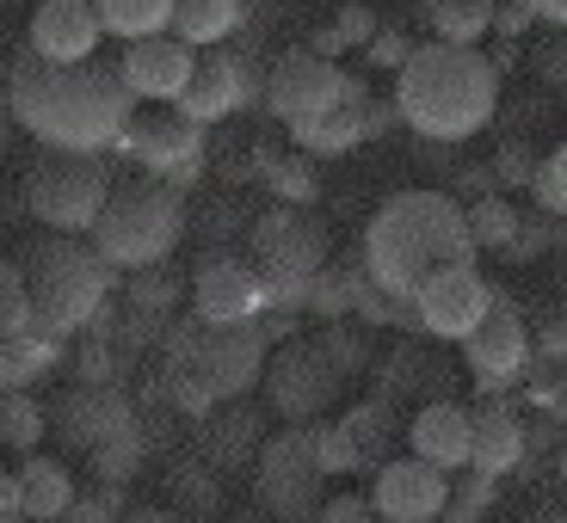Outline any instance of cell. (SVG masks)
Segmentation results:
<instances>
[{
  "mask_svg": "<svg viewBox=\"0 0 567 523\" xmlns=\"http://www.w3.org/2000/svg\"><path fill=\"white\" fill-rule=\"evenodd\" d=\"M192 62H198V50H192V43H179L173 31H155V38L124 43L117 74H124V86L136 93V100L173 105V100H179V86L192 81Z\"/></svg>",
  "mask_w": 567,
  "mask_h": 523,
  "instance_id": "obj_17",
  "label": "cell"
},
{
  "mask_svg": "<svg viewBox=\"0 0 567 523\" xmlns=\"http://www.w3.org/2000/svg\"><path fill=\"white\" fill-rule=\"evenodd\" d=\"M327 25H333V38H340V50H364L370 43V31H377V13H370V7H340V13L327 19Z\"/></svg>",
  "mask_w": 567,
  "mask_h": 523,
  "instance_id": "obj_34",
  "label": "cell"
},
{
  "mask_svg": "<svg viewBox=\"0 0 567 523\" xmlns=\"http://www.w3.org/2000/svg\"><path fill=\"white\" fill-rule=\"evenodd\" d=\"M0 517H19V481L7 474V462H0Z\"/></svg>",
  "mask_w": 567,
  "mask_h": 523,
  "instance_id": "obj_41",
  "label": "cell"
},
{
  "mask_svg": "<svg viewBox=\"0 0 567 523\" xmlns=\"http://www.w3.org/2000/svg\"><path fill=\"white\" fill-rule=\"evenodd\" d=\"M370 100V93H364ZM364 100H340L327 105L321 117H309V124H290V136H297L302 155H346V148H358L364 136Z\"/></svg>",
  "mask_w": 567,
  "mask_h": 523,
  "instance_id": "obj_23",
  "label": "cell"
},
{
  "mask_svg": "<svg viewBox=\"0 0 567 523\" xmlns=\"http://www.w3.org/2000/svg\"><path fill=\"white\" fill-rule=\"evenodd\" d=\"M518 456H525V425H518V412L499 407V400L468 407V468L506 474V468H518Z\"/></svg>",
  "mask_w": 567,
  "mask_h": 523,
  "instance_id": "obj_19",
  "label": "cell"
},
{
  "mask_svg": "<svg viewBox=\"0 0 567 523\" xmlns=\"http://www.w3.org/2000/svg\"><path fill=\"white\" fill-rule=\"evenodd\" d=\"M117 142L136 155L142 172H155L173 191H185L204 167V124H192V117H179V112L173 117H130Z\"/></svg>",
  "mask_w": 567,
  "mask_h": 523,
  "instance_id": "obj_11",
  "label": "cell"
},
{
  "mask_svg": "<svg viewBox=\"0 0 567 523\" xmlns=\"http://www.w3.org/2000/svg\"><path fill=\"white\" fill-rule=\"evenodd\" d=\"M425 19L439 43H482L494 25V0H425Z\"/></svg>",
  "mask_w": 567,
  "mask_h": 523,
  "instance_id": "obj_26",
  "label": "cell"
},
{
  "mask_svg": "<svg viewBox=\"0 0 567 523\" xmlns=\"http://www.w3.org/2000/svg\"><path fill=\"white\" fill-rule=\"evenodd\" d=\"M487 172H494L499 185H530V172H537V155H530L525 142H506V148L494 155V167H487Z\"/></svg>",
  "mask_w": 567,
  "mask_h": 523,
  "instance_id": "obj_35",
  "label": "cell"
},
{
  "mask_svg": "<svg viewBox=\"0 0 567 523\" xmlns=\"http://www.w3.org/2000/svg\"><path fill=\"white\" fill-rule=\"evenodd\" d=\"M105 191H112V167L100 155H74V148H50L25 172V210L56 234H86Z\"/></svg>",
  "mask_w": 567,
  "mask_h": 523,
  "instance_id": "obj_6",
  "label": "cell"
},
{
  "mask_svg": "<svg viewBox=\"0 0 567 523\" xmlns=\"http://www.w3.org/2000/svg\"><path fill=\"white\" fill-rule=\"evenodd\" d=\"M321 517H333V523H358V517H377L370 511V499H358V493H340V499H327V505H315Z\"/></svg>",
  "mask_w": 567,
  "mask_h": 523,
  "instance_id": "obj_40",
  "label": "cell"
},
{
  "mask_svg": "<svg viewBox=\"0 0 567 523\" xmlns=\"http://www.w3.org/2000/svg\"><path fill=\"white\" fill-rule=\"evenodd\" d=\"M321 468H315V450H309V425H290L278 438L259 450V499L284 517H297V511H315L321 505Z\"/></svg>",
  "mask_w": 567,
  "mask_h": 523,
  "instance_id": "obj_12",
  "label": "cell"
},
{
  "mask_svg": "<svg viewBox=\"0 0 567 523\" xmlns=\"http://www.w3.org/2000/svg\"><path fill=\"white\" fill-rule=\"evenodd\" d=\"M7 112L43 148L105 155V148H117L124 124L136 117V93L124 86V74L93 62V56L86 62H43L25 50L7 69Z\"/></svg>",
  "mask_w": 567,
  "mask_h": 523,
  "instance_id": "obj_1",
  "label": "cell"
},
{
  "mask_svg": "<svg viewBox=\"0 0 567 523\" xmlns=\"http://www.w3.org/2000/svg\"><path fill=\"white\" fill-rule=\"evenodd\" d=\"M93 13H100L105 38L136 43V38H155V31H167L173 0H93Z\"/></svg>",
  "mask_w": 567,
  "mask_h": 523,
  "instance_id": "obj_25",
  "label": "cell"
},
{
  "mask_svg": "<svg viewBox=\"0 0 567 523\" xmlns=\"http://www.w3.org/2000/svg\"><path fill=\"white\" fill-rule=\"evenodd\" d=\"M456 345H463L468 376H475V388H482V395L512 388L518 376H525V364H530V326H525V314L512 308V302H499V296L487 302V314L468 326Z\"/></svg>",
  "mask_w": 567,
  "mask_h": 523,
  "instance_id": "obj_10",
  "label": "cell"
},
{
  "mask_svg": "<svg viewBox=\"0 0 567 523\" xmlns=\"http://www.w3.org/2000/svg\"><path fill=\"white\" fill-rule=\"evenodd\" d=\"M530 191H537V210L567 216V142L555 148L549 160H537V172H530Z\"/></svg>",
  "mask_w": 567,
  "mask_h": 523,
  "instance_id": "obj_31",
  "label": "cell"
},
{
  "mask_svg": "<svg viewBox=\"0 0 567 523\" xmlns=\"http://www.w3.org/2000/svg\"><path fill=\"white\" fill-rule=\"evenodd\" d=\"M487 302H494V290H487V278L475 271V259H456V265H439L432 278L413 283L408 314H413L420 333H432V339H463L468 326L487 314Z\"/></svg>",
  "mask_w": 567,
  "mask_h": 523,
  "instance_id": "obj_9",
  "label": "cell"
},
{
  "mask_svg": "<svg viewBox=\"0 0 567 523\" xmlns=\"http://www.w3.org/2000/svg\"><path fill=\"white\" fill-rule=\"evenodd\" d=\"M13 481H19V517H62V511H69V499H74L69 462L38 456V450H25V468H19Z\"/></svg>",
  "mask_w": 567,
  "mask_h": 523,
  "instance_id": "obj_22",
  "label": "cell"
},
{
  "mask_svg": "<svg viewBox=\"0 0 567 523\" xmlns=\"http://www.w3.org/2000/svg\"><path fill=\"white\" fill-rule=\"evenodd\" d=\"M56 431L69 443H81V450H100L105 438H117V431H130V412L117 395H105V388H93V395H69L56 407Z\"/></svg>",
  "mask_w": 567,
  "mask_h": 523,
  "instance_id": "obj_21",
  "label": "cell"
},
{
  "mask_svg": "<svg viewBox=\"0 0 567 523\" xmlns=\"http://www.w3.org/2000/svg\"><path fill=\"white\" fill-rule=\"evenodd\" d=\"M309 450H315V468H321V474H352V468L364 462L346 425H309Z\"/></svg>",
  "mask_w": 567,
  "mask_h": 523,
  "instance_id": "obj_29",
  "label": "cell"
},
{
  "mask_svg": "<svg viewBox=\"0 0 567 523\" xmlns=\"http://www.w3.org/2000/svg\"><path fill=\"white\" fill-rule=\"evenodd\" d=\"M340 100H364V86L333 69V56H315V50H284L266 74V105L284 124H309Z\"/></svg>",
  "mask_w": 567,
  "mask_h": 523,
  "instance_id": "obj_8",
  "label": "cell"
},
{
  "mask_svg": "<svg viewBox=\"0 0 567 523\" xmlns=\"http://www.w3.org/2000/svg\"><path fill=\"white\" fill-rule=\"evenodd\" d=\"M19 283H25V302H31V321L43 333H81V326L100 321L105 296H112V265L100 259V247L81 241V234H43L19 253Z\"/></svg>",
  "mask_w": 567,
  "mask_h": 523,
  "instance_id": "obj_4",
  "label": "cell"
},
{
  "mask_svg": "<svg viewBox=\"0 0 567 523\" xmlns=\"http://www.w3.org/2000/svg\"><path fill=\"white\" fill-rule=\"evenodd\" d=\"M456 259H475V241L444 191H401L364 228V278L395 302H408L413 283Z\"/></svg>",
  "mask_w": 567,
  "mask_h": 523,
  "instance_id": "obj_3",
  "label": "cell"
},
{
  "mask_svg": "<svg viewBox=\"0 0 567 523\" xmlns=\"http://www.w3.org/2000/svg\"><path fill=\"white\" fill-rule=\"evenodd\" d=\"M444 499H451V468L408 456V462H383L377 481H370V511L389 523H425L439 517Z\"/></svg>",
  "mask_w": 567,
  "mask_h": 523,
  "instance_id": "obj_14",
  "label": "cell"
},
{
  "mask_svg": "<svg viewBox=\"0 0 567 523\" xmlns=\"http://www.w3.org/2000/svg\"><path fill=\"white\" fill-rule=\"evenodd\" d=\"M185 234V203L173 185H161L155 172L148 179H112L100 216L86 228V241L100 247V259L112 271H148L179 247Z\"/></svg>",
  "mask_w": 567,
  "mask_h": 523,
  "instance_id": "obj_5",
  "label": "cell"
},
{
  "mask_svg": "<svg viewBox=\"0 0 567 523\" xmlns=\"http://www.w3.org/2000/svg\"><path fill=\"white\" fill-rule=\"evenodd\" d=\"M494 487H499V474H482V468H475V474H468V481L456 487L451 499H444V511H451L456 523H463V517H475L482 505H494Z\"/></svg>",
  "mask_w": 567,
  "mask_h": 523,
  "instance_id": "obj_32",
  "label": "cell"
},
{
  "mask_svg": "<svg viewBox=\"0 0 567 523\" xmlns=\"http://www.w3.org/2000/svg\"><path fill=\"white\" fill-rule=\"evenodd\" d=\"M43 431H50V425H43V407L25 395V388H0V450L25 456V450L43 443Z\"/></svg>",
  "mask_w": 567,
  "mask_h": 523,
  "instance_id": "obj_27",
  "label": "cell"
},
{
  "mask_svg": "<svg viewBox=\"0 0 567 523\" xmlns=\"http://www.w3.org/2000/svg\"><path fill=\"white\" fill-rule=\"evenodd\" d=\"M537 74H543L549 86H567V31H561L555 43H543V50H537Z\"/></svg>",
  "mask_w": 567,
  "mask_h": 523,
  "instance_id": "obj_38",
  "label": "cell"
},
{
  "mask_svg": "<svg viewBox=\"0 0 567 523\" xmlns=\"http://www.w3.org/2000/svg\"><path fill=\"white\" fill-rule=\"evenodd\" d=\"M192 308L204 326H235V321H259L266 308V283L247 259H204L192 271Z\"/></svg>",
  "mask_w": 567,
  "mask_h": 523,
  "instance_id": "obj_16",
  "label": "cell"
},
{
  "mask_svg": "<svg viewBox=\"0 0 567 523\" xmlns=\"http://www.w3.org/2000/svg\"><path fill=\"white\" fill-rule=\"evenodd\" d=\"M0 142H7V112H0Z\"/></svg>",
  "mask_w": 567,
  "mask_h": 523,
  "instance_id": "obj_46",
  "label": "cell"
},
{
  "mask_svg": "<svg viewBox=\"0 0 567 523\" xmlns=\"http://www.w3.org/2000/svg\"><path fill=\"white\" fill-rule=\"evenodd\" d=\"M241 25V0H173L167 31L192 50H210V43H228Z\"/></svg>",
  "mask_w": 567,
  "mask_h": 523,
  "instance_id": "obj_24",
  "label": "cell"
},
{
  "mask_svg": "<svg viewBox=\"0 0 567 523\" xmlns=\"http://www.w3.org/2000/svg\"><path fill=\"white\" fill-rule=\"evenodd\" d=\"M271 198H278V203H315V198H321V179H315V167H309V160H271Z\"/></svg>",
  "mask_w": 567,
  "mask_h": 523,
  "instance_id": "obj_30",
  "label": "cell"
},
{
  "mask_svg": "<svg viewBox=\"0 0 567 523\" xmlns=\"http://www.w3.org/2000/svg\"><path fill=\"white\" fill-rule=\"evenodd\" d=\"M537 352L549 357V364H561V357H567V308L537 314Z\"/></svg>",
  "mask_w": 567,
  "mask_h": 523,
  "instance_id": "obj_37",
  "label": "cell"
},
{
  "mask_svg": "<svg viewBox=\"0 0 567 523\" xmlns=\"http://www.w3.org/2000/svg\"><path fill=\"white\" fill-rule=\"evenodd\" d=\"M468 222V241H475V253H506L512 241V228H518V210H512L506 198H475L463 210Z\"/></svg>",
  "mask_w": 567,
  "mask_h": 523,
  "instance_id": "obj_28",
  "label": "cell"
},
{
  "mask_svg": "<svg viewBox=\"0 0 567 523\" xmlns=\"http://www.w3.org/2000/svg\"><path fill=\"white\" fill-rule=\"evenodd\" d=\"M530 19H537L530 7H494V25H487V31H494V38H512V43H518V38H530Z\"/></svg>",
  "mask_w": 567,
  "mask_h": 523,
  "instance_id": "obj_39",
  "label": "cell"
},
{
  "mask_svg": "<svg viewBox=\"0 0 567 523\" xmlns=\"http://www.w3.org/2000/svg\"><path fill=\"white\" fill-rule=\"evenodd\" d=\"M327 265V228L309 203H278L254 222V271L266 283V302H302V283Z\"/></svg>",
  "mask_w": 567,
  "mask_h": 523,
  "instance_id": "obj_7",
  "label": "cell"
},
{
  "mask_svg": "<svg viewBox=\"0 0 567 523\" xmlns=\"http://www.w3.org/2000/svg\"><path fill=\"white\" fill-rule=\"evenodd\" d=\"M259 376H266V395L284 419H315V412H327V400L340 395V383H346L321 345H284Z\"/></svg>",
  "mask_w": 567,
  "mask_h": 523,
  "instance_id": "obj_13",
  "label": "cell"
},
{
  "mask_svg": "<svg viewBox=\"0 0 567 523\" xmlns=\"http://www.w3.org/2000/svg\"><path fill=\"white\" fill-rule=\"evenodd\" d=\"M499 112V69L475 43H413L395 69V117L425 142H468Z\"/></svg>",
  "mask_w": 567,
  "mask_h": 523,
  "instance_id": "obj_2",
  "label": "cell"
},
{
  "mask_svg": "<svg viewBox=\"0 0 567 523\" xmlns=\"http://www.w3.org/2000/svg\"><path fill=\"white\" fill-rule=\"evenodd\" d=\"M0 388H19L13 383V352H7V339H0Z\"/></svg>",
  "mask_w": 567,
  "mask_h": 523,
  "instance_id": "obj_43",
  "label": "cell"
},
{
  "mask_svg": "<svg viewBox=\"0 0 567 523\" xmlns=\"http://www.w3.org/2000/svg\"><path fill=\"white\" fill-rule=\"evenodd\" d=\"M512 7H530V13H537V7H543V0H512Z\"/></svg>",
  "mask_w": 567,
  "mask_h": 523,
  "instance_id": "obj_45",
  "label": "cell"
},
{
  "mask_svg": "<svg viewBox=\"0 0 567 523\" xmlns=\"http://www.w3.org/2000/svg\"><path fill=\"white\" fill-rule=\"evenodd\" d=\"M247 100H254V69L210 43V50L192 62V81L179 86L173 105H179V117H192V124H223V117L241 112Z\"/></svg>",
  "mask_w": 567,
  "mask_h": 523,
  "instance_id": "obj_15",
  "label": "cell"
},
{
  "mask_svg": "<svg viewBox=\"0 0 567 523\" xmlns=\"http://www.w3.org/2000/svg\"><path fill=\"white\" fill-rule=\"evenodd\" d=\"M408 31H395V25H377L370 31V43H364V56L377 62V69H401V62H408Z\"/></svg>",
  "mask_w": 567,
  "mask_h": 523,
  "instance_id": "obj_36",
  "label": "cell"
},
{
  "mask_svg": "<svg viewBox=\"0 0 567 523\" xmlns=\"http://www.w3.org/2000/svg\"><path fill=\"white\" fill-rule=\"evenodd\" d=\"M549 247H555V253H567V216H555V222H549Z\"/></svg>",
  "mask_w": 567,
  "mask_h": 523,
  "instance_id": "obj_44",
  "label": "cell"
},
{
  "mask_svg": "<svg viewBox=\"0 0 567 523\" xmlns=\"http://www.w3.org/2000/svg\"><path fill=\"white\" fill-rule=\"evenodd\" d=\"M549 222H555L549 210H537V216H518V228H512L506 253H512V259H537V253H549Z\"/></svg>",
  "mask_w": 567,
  "mask_h": 523,
  "instance_id": "obj_33",
  "label": "cell"
},
{
  "mask_svg": "<svg viewBox=\"0 0 567 523\" xmlns=\"http://www.w3.org/2000/svg\"><path fill=\"white\" fill-rule=\"evenodd\" d=\"M537 13H543V19H549V25H555V31H567V0H543Z\"/></svg>",
  "mask_w": 567,
  "mask_h": 523,
  "instance_id": "obj_42",
  "label": "cell"
},
{
  "mask_svg": "<svg viewBox=\"0 0 567 523\" xmlns=\"http://www.w3.org/2000/svg\"><path fill=\"white\" fill-rule=\"evenodd\" d=\"M105 25L93 13V0H38V13L25 25V50L43 62H86L100 50Z\"/></svg>",
  "mask_w": 567,
  "mask_h": 523,
  "instance_id": "obj_18",
  "label": "cell"
},
{
  "mask_svg": "<svg viewBox=\"0 0 567 523\" xmlns=\"http://www.w3.org/2000/svg\"><path fill=\"white\" fill-rule=\"evenodd\" d=\"M408 438H413V456H425V462L468 468V407L432 400V407H420V419L408 425Z\"/></svg>",
  "mask_w": 567,
  "mask_h": 523,
  "instance_id": "obj_20",
  "label": "cell"
}]
</instances>
